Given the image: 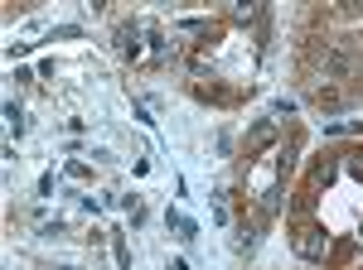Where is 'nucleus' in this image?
I'll list each match as a JSON object with an SVG mask.
<instances>
[{
	"mask_svg": "<svg viewBox=\"0 0 363 270\" xmlns=\"http://www.w3.org/2000/svg\"><path fill=\"white\" fill-rule=\"evenodd\" d=\"M359 63H363L359 44H335V49L325 54V78L330 82H349L354 73H359Z\"/></svg>",
	"mask_w": 363,
	"mask_h": 270,
	"instance_id": "f257e3e1",
	"label": "nucleus"
},
{
	"mask_svg": "<svg viewBox=\"0 0 363 270\" xmlns=\"http://www.w3.org/2000/svg\"><path fill=\"white\" fill-rule=\"evenodd\" d=\"M272 135H277V126H272V121H262V126L252 131V140H247V155H257L262 145H272Z\"/></svg>",
	"mask_w": 363,
	"mask_h": 270,
	"instance_id": "f03ea898",
	"label": "nucleus"
},
{
	"mask_svg": "<svg viewBox=\"0 0 363 270\" xmlns=\"http://www.w3.org/2000/svg\"><path fill=\"white\" fill-rule=\"evenodd\" d=\"M116 49H121V54H131V58H136V29H121V34H116Z\"/></svg>",
	"mask_w": 363,
	"mask_h": 270,
	"instance_id": "7ed1b4c3",
	"label": "nucleus"
},
{
	"mask_svg": "<svg viewBox=\"0 0 363 270\" xmlns=\"http://www.w3.org/2000/svg\"><path fill=\"white\" fill-rule=\"evenodd\" d=\"M315 237H320V232H301V256H320V242H315Z\"/></svg>",
	"mask_w": 363,
	"mask_h": 270,
	"instance_id": "20e7f679",
	"label": "nucleus"
},
{
	"mask_svg": "<svg viewBox=\"0 0 363 270\" xmlns=\"http://www.w3.org/2000/svg\"><path fill=\"white\" fill-rule=\"evenodd\" d=\"M169 270H189V266H184V261H169Z\"/></svg>",
	"mask_w": 363,
	"mask_h": 270,
	"instance_id": "39448f33",
	"label": "nucleus"
}]
</instances>
